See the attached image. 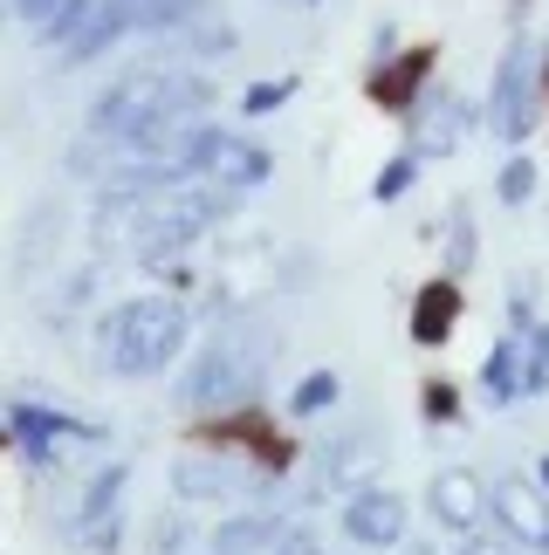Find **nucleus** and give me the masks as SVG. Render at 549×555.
Segmentation results:
<instances>
[{
  "mask_svg": "<svg viewBox=\"0 0 549 555\" xmlns=\"http://www.w3.org/2000/svg\"><path fill=\"white\" fill-rule=\"evenodd\" d=\"M206 111V82L193 69H124L111 90L97 96V117H90V131L97 138H117V144H131V152L152 158L158 144H173L179 131H193Z\"/></svg>",
  "mask_w": 549,
  "mask_h": 555,
  "instance_id": "obj_1",
  "label": "nucleus"
},
{
  "mask_svg": "<svg viewBox=\"0 0 549 555\" xmlns=\"http://www.w3.org/2000/svg\"><path fill=\"white\" fill-rule=\"evenodd\" d=\"M274 330H261L255 315H227V323L193 350V364L179 371V404L200 418H234L261 398L268 364H274Z\"/></svg>",
  "mask_w": 549,
  "mask_h": 555,
  "instance_id": "obj_2",
  "label": "nucleus"
},
{
  "mask_svg": "<svg viewBox=\"0 0 549 555\" xmlns=\"http://www.w3.org/2000/svg\"><path fill=\"white\" fill-rule=\"evenodd\" d=\"M186 336H193V315L179 295H131L103 315L97 357L111 377H158L186 357Z\"/></svg>",
  "mask_w": 549,
  "mask_h": 555,
  "instance_id": "obj_3",
  "label": "nucleus"
},
{
  "mask_svg": "<svg viewBox=\"0 0 549 555\" xmlns=\"http://www.w3.org/2000/svg\"><path fill=\"white\" fill-rule=\"evenodd\" d=\"M124 487H131V466L124 460L97 466V474L82 480L76 507L62 515V528H69V542L82 555H117V542H124Z\"/></svg>",
  "mask_w": 549,
  "mask_h": 555,
  "instance_id": "obj_4",
  "label": "nucleus"
},
{
  "mask_svg": "<svg viewBox=\"0 0 549 555\" xmlns=\"http://www.w3.org/2000/svg\"><path fill=\"white\" fill-rule=\"evenodd\" d=\"M261 487V466H247L234 446H193V453L173 460V494L186 507H206V501H241Z\"/></svg>",
  "mask_w": 549,
  "mask_h": 555,
  "instance_id": "obj_5",
  "label": "nucleus"
},
{
  "mask_svg": "<svg viewBox=\"0 0 549 555\" xmlns=\"http://www.w3.org/2000/svg\"><path fill=\"white\" fill-rule=\"evenodd\" d=\"M8 433L21 446V460L28 466H55L69 446H90L97 439V425H82L69 412H55V404H35V398H14L8 404Z\"/></svg>",
  "mask_w": 549,
  "mask_h": 555,
  "instance_id": "obj_6",
  "label": "nucleus"
},
{
  "mask_svg": "<svg viewBox=\"0 0 549 555\" xmlns=\"http://www.w3.org/2000/svg\"><path fill=\"white\" fill-rule=\"evenodd\" d=\"M426 515L447 528V535H474L495 515V480H481L474 466H439L426 487Z\"/></svg>",
  "mask_w": 549,
  "mask_h": 555,
  "instance_id": "obj_7",
  "label": "nucleus"
},
{
  "mask_svg": "<svg viewBox=\"0 0 549 555\" xmlns=\"http://www.w3.org/2000/svg\"><path fill=\"white\" fill-rule=\"evenodd\" d=\"M344 535L357 548H406V494H392L385 480H365L344 494Z\"/></svg>",
  "mask_w": 549,
  "mask_h": 555,
  "instance_id": "obj_8",
  "label": "nucleus"
},
{
  "mask_svg": "<svg viewBox=\"0 0 549 555\" xmlns=\"http://www.w3.org/2000/svg\"><path fill=\"white\" fill-rule=\"evenodd\" d=\"M495 521L529 555H549V487L529 474H495Z\"/></svg>",
  "mask_w": 549,
  "mask_h": 555,
  "instance_id": "obj_9",
  "label": "nucleus"
},
{
  "mask_svg": "<svg viewBox=\"0 0 549 555\" xmlns=\"http://www.w3.org/2000/svg\"><path fill=\"white\" fill-rule=\"evenodd\" d=\"M138 21V0H76V14L62 21L49 41H62V62H90Z\"/></svg>",
  "mask_w": 549,
  "mask_h": 555,
  "instance_id": "obj_10",
  "label": "nucleus"
},
{
  "mask_svg": "<svg viewBox=\"0 0 549 555\" xmlns=\"http://www.w3.org/2000/svg\"><path fill=\"white\" fill-rule=\"evenodd\" d=\"M488 117H495L501 138H529V124H536V55L522 49V41L501 55V69H495V103H488Z\"/></svg>",
  "mask_w": 549,
  "mask_h": 555,
  "instance_id": "obj_11",
  "label": "nucleus"
},
{
  "mask_svg": "<svg viewBox=\"0 0 549 555\" xmlns=\"http://www.w3.org/2000/svg\"><path fill=\"white\" fill-rule=\"evenodd\" d=\"M200 179H220V185H261L268 179V152L227 138V131H200Z\"/></svg>",
  "mask_w": 549,
  "mask_h": 555,
  "instance_id": "obj_12",
  "label": "nucleus"
},
{
  "mask_svg": "<svg viewBox=\"0 0 549 555\" xmlns=\"http://www.w3.org/2000/svg\"><path fill=\"white\" fill-rule=\"evenodd\" d=\"M323 480L330 487H365V480H385V446H378L371 433H344L323 446Z\"/></svg>",
  "mask_w": 549,
  "mask_h": 555,
  "instance_id": "obj_13",
  "label": "nucleus"
},
{
  "mask_svg": "<svg viewBox=\"0 0 549 555\" xmlns=\"http://www.w3.org/2000/svg\"><path fill=\"white\" fill-rule=\"evenodd\" d=\"M481 398L488 404H515L529 398V336H501V344L488 350V364H481Z\"/></svg>",
  "mask_w": 549,
  "mask_h": 555,
  "instance_id": "obj_14",
  "label": "nucleus"
},
{
  "mask_svg": "<svg viewBox=\"0 0 549 555\" xmlns=\"http://www.w3.org/2000/svg\"><path fill=\"white\" fill-rule=\"evenodd\" d=\"M460 323V274H439V282L419 288V302H412V344H447Z\"/></svg>",
  "mask_w": 549,
  "mask_h": 555,
  "instance_id": "obj_15",
  "label": "nucleus"
},
{
  "mask_svg": "<svg viewBox=\"0 0 549 555\" xmlns=\"http://www.w3.org/2000/svg\"><path fill=\"white\" fill-rule=\"evenodd\" d=\"M274 535H282V521L241 515V521H220L214 535H206V555H274Z\"/></svg>",
  "mask_w": 549,
  "mask_h": 555,
  "instance_id": "obj_16",
  "label": "nucleus"
},
{
  "mask_svg": "<svg viewBox=\"0 0 549 555\" xmlns=\"http://www.w3.org/2000/svg\"><path fill=\"white\" fill-rule=\"evenodd\" d=\"M419 82H426V49L419 55H406L398 62V69H378V103H385V111H412V96H419Z\"/></svg>",
  "mask_w": 549,
  "mask_h": 555,
  "instance_id": "obj_17",
  "label": "nucleus"
},
{
  "mask_svg": "<svg viewBox=\"0 0 549 555\" xmlns=\"http://www.w3.org/2000/svg\"><path fill=\"white\" fill-rule=\"evenodd\" d=\"M460 131H468L460 103H454V96H439V117L419 124V152H447V144H460Z\"/></svg>",
  "mask_w": 549,
  "mask_h": 555,
  "instance_id": "obj_18",
  "label": "nucleus"
},
{
  "mask_svg": "<svg viewBox=\"0 0 549 555\" xmlns=\"http://www.w3.org/2000/svg\"><path fill=\"white\" fill-rule=\"evenodd\" d=\"M200 14H206V0H138L144 28H193Z\"/></svg>",
  "mask_w": 549,
  "mask_h": 555,
  "instance_id": "obj_19",
  "label": "nucleus"
},
{
  "mask_svg": "<svg viewBox=\"0 0 549 555\" xmlns=\"http://www.w3.org/2000/svg\"><path fill=\"white\" fill-rule=\"evenodd\" d=\"M323 404H336V371H309L303 384H295V398H289V412L295 418H316Z\"/></svg>",
  "mask_w": 549,
  "mask_h": 555,
  "instance_id": "obj_20",
  "label": "nucleus"
},
{
  "mask_svg": "<svg viewBox=\"0 0 549 555\" xmlns=\"http://www.w3.org/2000/svg\"><path fill=\"white\" fill-rule=\"evenodd\" d=\"M474 268V220H468V206H454V220H447V268L439 274H468Z\"/></svg>",
  "mask_w": 549,
  "mask_h": 555,
  "instance_id": "obj_21",
  "label": "nucleus"
},
{
  "mask_svg": "<svg viewBox=\"0 0 549 555\" xmlns=\"http://www.w3.org/2000/svg\"><path fill=\"white\" fill-rule=\"evenodd\" d=\"M14 14H21V21H35L41 35H55L62 21L76 14V0H14Z\"/></svg>",
  "mask_w": 549,
  "mask_h": 555,
  "instance_id": "obj_22",
  "label": "nucleus"
},
{
  "mask_svg": "<svg viewBox=\"0 0 549 555\" xmlns=\"http://www.w3.org/2000/svg\"><path fill=\"white\" fill-rule=\"evenodd\" d=\"M454 555H522V542H515L509 528L495 521V535H488V528H474V535H460V548H454Z\"/></svg>",
  "mask_w": 549,
  "mask_h": 555,
  "instance_id": "obj_23",
  "label": "nucleus"
},
{
  "mask_svg": "<svg viewBox=\"0 0 549 555\" xmlns=\"http://www.w3.org/2000/svg\"><path fill=\"white\" fill-rule=\"evenodd\" d=\"M501 206H522V199H529V192H536V165L529 158H509V172H501Z\"/></svg>",
  "mask_w": 549,
  "mask_h": 555,
  "instance_id": "obj_24",
  "label": "nucleus"
},
{
  "mask_svg": "<svg viewBox=\"0 0 549 555\" xmlns=\"http://www.w3.org/2000/svg\"><path fill=\"white\" fill-rule=\"evenodd\" d=\"M522 336H529V391H549V323L522 330Z\"/></svg>",
  "mask_w": 549,
  "mask_h": 555,
  "instance_id": "obj_25",
  "label": "nucleus"
},
{
  "mask_svg": "<svg viewBox=\"0 0 549 555\" xmlns=\"http://www.w3.org/2000/svg\"><path fill=\"white\" fill-rule=\"evenodd\" d=\"M316 521H282V535H274V555H316Z\"/></svg>",
  "mask_w": 549,
  "mask_h": 555,
  "instance_id": "obj_26",
  "label": "nucleus"
},
{
  "mask_svg": "<svg viewBox=\"0 0 549 555\" xmlns=\"http://www.w3.org/2000/svg\"><path fill=\"white\" fill-rule=\"evenodd\" d=\"M412 172H419V152H406V158H392V172H378V199H398V192H406L412 185Z\"/></svg>",
  "mask_w": 549,
  "mask_h": 555,
  "instance_id": "obj_27",
  "label": "nucleus"
},
{
  "mask_svg": "<svg viewBox=\"0 0 549 555\" xmlns=\"http://www.w3.org/2000/svg\"><path fill=\"white\" fill-rule=\"evenodd\" d=\"M289 90H295L289 76H282V82H255V90H247V111H255V117H268L274 103H289Z\"/></svg>",
  "mask_w": 549,
  "mask_h": 555,
  "instance_id": "obj_28",
  "label": "nucleus"
},
{
  "mask_svg": "<svg viewBox=\"0 0 549 555\" xmlns=\"http://www.w3.org/2000/svg\"><path fill=\"white\" fill-rule=\"evenodd\" d=\"M454 412H460L454 384H426V418H454Z\"/></svg>",
  "mask_w": 549,
  "mask_h": 555,
  "instance_id": "obj_29",
  "label": "nucleus"
},
{
  "mask_svg": "<svg viewBox=\"0 0 549 555\" xmlns=\"http://www.w3.org/2000/svg\"><path fill=\"white\" fill-rule=\"evenodd\" d=\"M179 542H186V521H158L152 528V555H179Z\"/></svg>",
  "mask_w": 549,
  "mask_h": 555,
  "instance_id": "obj_30",
  "label": "nucleus"
},
{
  "mask_svg": "<svg viewBox=\"0 0 549 555\" xmlns=\"http://www.w3.org/2000/svg\"><path fill=\"white\" fill-rule=\"evenodd\" d=\"M536 480H542V487H549V460H542V474H536Z\"/></svg>",
  "mask_w": 549,
  "mask_h": 555,
  "instance_id": "obj_31",
  "label": "nucleus"
}]
</instances>
